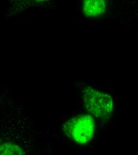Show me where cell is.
<instances>
[{"label": "cell", "mask_w": 138, "mask_h": 155, "mask_svg": "<svg viewBox=\"0 0 138 155\" xmlns=\"http://www.w3.org/2000/svg\"><path fill=\"white\" fill-rule=\"evenodd\" d=\"M1 155H24L23 150L16 144L3 143L1 145Z\"/></svg>", "instance_id": "obj_4"}, {"label": "cell", "mask_w": 138, "mask_h": 155, "mask_svg": "<svg viewBox=\"0 0 138 155\" xmlns=\"http://www.w3.org/2000/svg\"><path fill=\"white\" fill-rule=\"evenodd\" d=\"M65 134L76 143L83 144L92 138L94 130V119L92 116L81 115L70 119L63 126Z\"/></svg>", "instance_id": "obj_2"}, {"label": "cell", "mask_w": 138, "mask_h": 155, "mask_svg": "<svg viewBox=\"0 0 138 155\" xmlns=\"http://www.w3.org/2000/svg\"><path fill=\"white\" fill-rule=\"evenodd\" d=\"M83 97L87 111L93 116L105 119L111 115L113 100L108 94L92 87H86L83 90Z\"/></svg>", "instance_id": "obj_1"}, {"label": "cell", "mask_w": 138, "mask_h": 155, "mask_svg": "<svg viewBox=\"0 0 138 155\" xmlns=\"http://www.w3.org/2000/svg\"><path fill=\"white\" fill-rule=\"evenodd\" d=\"M107 4L102 0H87L83 3V11L88 18H95L102 15L106 10Z\"/></svg>", "instance_id": "obj_3"}]
</instances>
